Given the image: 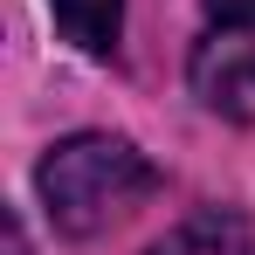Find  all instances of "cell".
Listing matches in <instances>:
<instances>
[{
    "label": "cell",
    "instance_id": "2",
    "mask_svg": "<svg viewBox=\"0 0 255 255\" xmlns=\"http://www.w3.org/2000/svg\"><path fill=\"white\" fill-rule=\"evenodd\" d=\"M193 97L221 118H255V0H207L193 42Z\"/></svg>",
    "mask_w": 255,
    "mask_h": 255
},
{
    "label": "cell",
    "instance_id": "4",
    "mask_svg": "<svg viewBox=\"0 0 255 255\" xmlns=\"http://www.w3.org/2000/svg\"><path fill=\"white\" fill-rule=\"evenodd\" d=\"M152 255H255V249H249V228H242L235 214H193V221H179Z\"/></svg>",
    "mask_w": 255,
    "mask_h": 255
},
{
    "label": "cell",
    "instance_id": "5",
    "mask_svg": "<svg viewBox=\"0 0 255 255\" xmlns=\"http://www.w3.org/2000/svg\"><path fill=\"white\" fill-rule=\"evenodd\" d=\"M7 255H28V235H21V221H7Z\"/></svg>",
    "mask_w": 255,
    "mask_h": 255
},
{
    "label": "cell",
    "instance_id": "3",
    "mask_svg": "<svg viewBox=\"0 0 255 255\" xmlns=\"http://www.w3.org/2000/svg\"><path fill=\"white\" fill-rule=\"evenodd\" d=\"M62 42H76L83 55H111L125 35V0H48Z\"/></svg>",
    "mask_w": 255,
    "mask_h": 255
},
{
    "label": "cell",
    "instance_id": "1",
    "mask_svg": "<svg viewBox=\"0 0 255 255\" xmlns=\"http://www.w3.org/2000/svg\"><path fill=\"white\" fill-rule=\"evenodd\" d=\"M35 186H42L48 221H55L62 235L90 242V235H111L118 221H131V214L159 193V166H152L131 138L76 131V138H62L42 159Z\"/></svg>",
    "mask_w": 255,
    "mask_h": 255
}]
</instances>
